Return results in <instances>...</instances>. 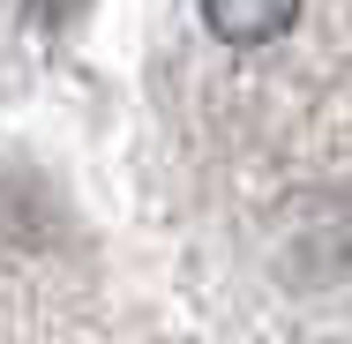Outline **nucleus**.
<instances>
[{"mask_svg": "<svg viewBox=\"0 0 352 344\" xmlns=\"http://www.w3.org/2000/svg\"><path fill=\"white\" fill-rule=\"evenodd\" d=\"M203 23L225 45H270L300 23V0H203Z\"/></svg>", "mask_w": 352, "mask_h": 344, "instance_id": "1", "label": "nucleus"}]
</instances>
